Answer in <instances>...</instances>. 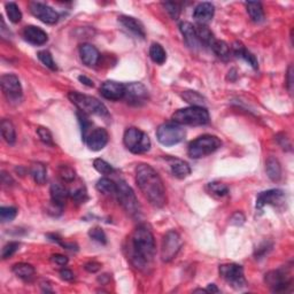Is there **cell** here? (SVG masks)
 Segmentation results:
<instances>
[{"mask_svg":"<svg viewBox=\"0 0 294 294\" xmlns=\"http://www.w3.org/2000/svg\"><path fill=\"white\" fill-rule=\"evenodd\" d=\"M208 190H209V192H211V194H213V196H215L218 198H222L229 193V187H227L225 184L220 183V182L209 183Z\"/></svg>","mask_w":294,"mask_h":294,"instance_id":"cell-36","label":"cell"},{"mask_svg":"<svg viewBox=\"0 0 294 294\" xmlns=\"http://www.w3.org/2000/svg\"><path fill=\"white\" fill-rule=\"evenodd\" d=\"M71 197L73 198V200H75L76 202H78V204H82V202H84V201H85L87 199L86 191L84 190V189L76 190L75 192H73L71 194Z\"/></svg>","mask_w":294,"mask_h":294,"instance_id":"cell-47","label":"cell"},{"mask_svg":"<svg viewBox=\"0 0 294 294\" xmlns=\"http://www.w3.org/2000/svg\"><path fill=\"white\" fill-rule=\"evenodd\" d=\"M182 247V239L176 231H168L162 239L161 246V257L163 262H170L178 254Z\"/></svg>","mask_w":294,"mask_h":294,"instance_id":"cell-10","label":"cell"},{"mask_svg":"<svg viewBox=\"0 0 294 294\" xmlns=\"http://www.w3.org/2000/svg\"><path fill=\"white\" fill-rule=\"evenodd\" d=\"M117 184L109 178H100L97 183V190L104 194H115Z\"/></svg>","mask_w":294,"mask_h":294,"instance_id":"cell-34","label":"cell"},{"mask_svg":"<svg viewBox=\"0 0 294 294\" xmlns=\"http://www.w3.org/2000/svg\"><path fill=\"white\" fill-rule=\"evenodd\" d=\"M1 179H2V184H5V185H12L14 183L13 178L5 171L1 172Z\"/></svg>","mask_w":294,"mask_h":294,"instance_id":"cell-53","label":"cell"},{"mask_svg":"<svg viewBox=\"0 0 294 294\" xmlns=\"http://www.w3.org/2000/svg\"><path fill=\"white\" fill-rule=\"evenodd\" d=\"M246 8H247V13L251 20L255 23H261L264 21V10L262 7V3L259 1H249L246 3Z\"/></svg>","mask_w":294,"mask_h":294,"instance_id":"cell-27","label":"cell"},{"mask_svg":"<svg viewBox=\"0 0 294 294\" xmlns=\"http://www.w3.org/2000/svg\"><path fill=\"white\" fill-rule=\"evenodd\" d=\"M244 220H245L244 215H242L241 213H239V212H237L236 214H234L232 218H231V223L234 224V225H241V224L244 223Z\"/></svg>","mask_w":294,"mask_h":294,"instance_id":"cell-51","label":"cell"},{"mask_svg":"<svg viewBox=\"0 0 294 294\" xmlns=\"http://www.w3.org/2000/svg\"><path fill=\"white\" fill-rule=\"evenodd\" d=\"M115 194L120 205L122 206L124 211H126L129 215L136 216L139 214V204L137 197H136L134 190H132L126 182L117 183V189Z\"/></svg>","mask_w":294,"mask_h":294,"instance_id":"cell-8","label":"cell"},{"mask_svg":"<svg viewBox=\"0 0 294 294\" xmlns=\"http://www.w3.org/2000/svg\"><path fill=\"white\" fill-rule=\"evenodd\" d=\"M0 130H1V136L8 145H14L16 142V132L13 123L9 120H2L0 123Z\"/></svg>","mask_w":294,"mask_h":294,"instance_id":"cell-28","label":"cell"},{"mask_svg":"<svg viewBox=\"0 0 294 294\" xmlns=\"http://www.w3.org/2000/svg\"><path fill=\"white\" fill-rule=\"evenodd\" d=\"M30 12L34 16L38 18L39 21L44 22L46 24H55L59 21V14L55 12L52 7L40 2H31Z\"/></svg>","mask_w":294,"mask_h":294,"instance_id":"cell-15","label":"cell"},{"mask_svg":"<svg viewBox=\"0 0 294 294\" xmlns=\"http://www.w3.org/2000/svg\"><path fill=\"white\" fill-rule=\"evenodd\" d=\"M149 57L156 65H163L167 60V53L162 46L157 43H153L149 47Z\"/></svg>","mask_w":294,"mask_h":294,"instance_id":"cell-30","label":"cell"},{"mask_svg":"<svg viewBox=\"0 0 294 294\" xmlns=\"http://www.w3.org/2000/svg\"><path fill=\"white\" fill-rule=\"evenodd\" d=\"M136 182L144 197L154 207L161 208L167 204V194L162 179L149 164L141 163L137 165Z\"/></svg>","mask_w":294,"mask_h":294,"instance_id":"cell-2","label":"cell"},{"mask_svg":"<svg viewBox=\"0 0 294 294\" xmlns=\"http://www.w3.org/2000/svg\"><path fill=\"white\" fill-rule=\"evenodd\" d=\"M266 283L274 292H284L291 285V278L285 269L273 270L266 275Z\"/></svg>","mask_w":294,"mask_h":294,"instance_id":"cell-12","label":"cell"},{"mask_svg":"<svg viewBox=\"0 0 294 294\" xmlns=\"http://www.w3.org/2000/svg\"><path fill=\"white\" fill-rule=\"evenodd\" d=\"M266 171L268 177L273 182H278L282 178V165L274 156H269L266 161Z\"/></svg>","mask_w":294,"mask_h":294,"instance_id":"cell-25","label":"cell"},{"mask_svg":"<svg viewBox=\"0 0 294 294\" xmlns=\"http://www.w3.org/2000/svg\"><path fill=\"white\" fill-rule=\"evenodd\" d=\"M50 193H51V201L59 206H61V207H65L69 193L64 185H61V184H58V183H53L52 185H51Z\"/></svg>","mask_w":294,"mask_h":294,"instance_id":"cell-24","label":"cell"},{"mask_svg":"<svg viewBox=\"0 0 294 294\" xmlns=\"http://www.w3.org/2000/svg\"><path fill=\"white\" fill-rule=\"evenodd\" d=\"M6 13L9 21L13 23H18L22 18V13L15 2L6 3Z\"/></svg>","mask_w":294,"mask_h":294,"instance_id":"cell-37","label":"cell"},{"mask_svg":"<svg viewBox=\"0 0 294 294\" xmlns=\"http://www.w3.org/2000/svg\"><path fill=\"white\" fill-rule=\"evenodd\" d=\"M18 247H20V244H18V242L16 241L8 242V244L3 246L2 252H1V257L3 260L9 259V257H12L14 254H15Z\"/></svg>","mask_w":294,"mask_h":294,"instance_id":"cell-44","label":"cell"},{"mask_svg":"<svg viewBox=\"0 0 294 294\" xmlns=\"http://www.w3.org/2000/svg\"><path fill=\"white\" fill-rule=\"evenodd\" d=\"M84 268H85V270L89 271V273L94 274V273H97V271L100 270L101 264L95 262V261H91V262H87Z\"/></svg>","mask_w":294,"mask_h":294,"instance_id":"cell-49","label":"cell"},{"mask_svg":"<svg viewBox=\"0 0 294 294\" xmlns=\"http://www.w3.org/2000/svg\"><path fill=\"white\" fill-rule=\"evenodd\" d=\"M108 132L102 128H95L94 130H92L89 136H87L85 142L86 146L89 147L91 150L98 152L101 150L104 147L107 145L108 143Z\"/></svg>","mask_w":294,"mask_h":294,"instance_id":"cell-17","label":"cell"},{"mask_svg":"<svg viewBox=\"0 0 294 294\" xmlns=\"http://www.w3.org/2000/svg\"><path fill=\"white\" fill-rule=\"evenodd\" d=\"M37 135H38L39 139L44 143V144L50 145V146L54 145L53 136H52V134H51V131L49 130V129L39 127L38 129H37Z\"/></svg>","mask_w":294,"mask_h":294,"instance_id":"cell-43","label":"cell"},{"mask_svg":"<svg viewBox=\"0 0 294 294\" xmlns=\"http://www.w3.org/2000/svg\"><path fill=\"white\" fill-rule=\"evenodd\" d=\"M232 51H233L234 55H237L238 58L244 59V60L247 62L248 65H251L254 69L259 68V62H257L256 58L251 52H249V51L246 50L245 46L242 45L241 43H238V42L234 43L233 46H232Z\"/></svg>","mask_w":294,"mask_h":294,"instance_id":"cell-26","label":"cell"},{"mask_svg":"<svg viewBox=\"0 0 294 294\" xmlns=\"http://www.w3.org/2000/svg\"><path fill=\"white\" fill-rule=\"evenodd\" d=\"M60 277L62 279H64V281L71 282V281H73L74 278H75V276H74L72 270H69V269H61L60 270Z\"/></svg>","mask_w":294,"mask_h":294,"instance_id":"cell-50","label":"cell"},{"mask_svg":"<svg viewBox=\"0 0 294 294\" xmlns=\"http://www.w3.org/2000/svg\"><path fill=\"white\" fill-rule=\"evenodd\" d=\"M0 85L6 99L10 102H20L22 98V86L20 79L14 74H5L0 78Z\"/></svg>","mask_w":294,"mask_h":294,"instance_id":"cell-11","label":"cell"},{"mask_svg":"<svg viewBox=\"0 0 294 294\" xmlns=\"http://www.w3.org/2000/svg\"><path fill=\"white\" fill-rule=\"evenodd\" d=\"M211 49L213 52L218 55L220 59H222V60L226 61L230 59V47L225 42H223V40L216 39L215 42L213 43Z\"/></svg>","mask_w":294,"mask_h":294,"instance_id":"cell-31","label":"cell"},{"mask_svg":"<svg viewBox=\"0 0 294 294\" xmlns=\"http://www.w3.org/2000/svg\"><path fill=\"white\" fill-rule=\"evenodd\" d=\"M100 93L107 100H121V99H124V95H126V85L122 83L114 82V80H107L102 83Z\"/></svg>","mask_w":294,"mask_h":294,"instance_id":"cell-16","label":"cell"},{"mask_svg":"<svg viewBox=\"0 0 294 294\" xmlns=\"http://www.w3.org/2000/svg\"><path fill=\"white\" fill-rule=\"evenodd\" d=\"M17 209L15 207H1L0 208V220L2 223L10 222L16 218Z\"/></svg>","mask_w":294,"mask_h":294,"instance_id":"cell-42","label":"cell"},{"mask_svg":"<svg viewBox=\"0 0 294 294\" xmlns=\"http://www.w3.org/2000/svg\"><path fill=\"white\" fill-rule=\"evenodd\" d=\"M51 261L59 267H66L68 263V257L62 254H53L51 256Z\"/></svg>","mask_w":294,"mask_h":294,"instance_id":"cell-48","label":"cell"},{"mask_svg":"<svg viewBox=\"0 0 294 294\" xmlns=\"http://www.w3.org/2000/svg\"><path fill=\"white\" fill-rule=\"evenodd\" d=\"M155 240L149 227L142 224L129 239V259L137 269H146L155 256Z\"/></svg>","mask_w":294,"mask_h":294,"instance_id":"cell-1","label":"cell"},{"mask_svg":"<svg viewBox=\"0 0 294 294\" xmlns=\"http://www.w3.org/2000/svg\"><path fill=\"white\" fill-rule=\"evenodd\" d=\"M78 80H79V82L82 83V84H84V85H86V86H89V87L94 86L93 80L90 79L89 77H86V76H84V75L78 76Z\"/></svg>","mask_w":294,"mask_h":294,"instance_id":"cell-52","label":"cell"},{"mask_svg":"<svg viewBox=\"0 0 294 294\" xmlns=\"http://www.w3.org/2000/svg\"><path fill=\"white\" fill-rule=\"evenodd\" d=\"M13 273L21 279H30L35 275V268L29 263H16L13 266Z\"/></svg>","mask_w":294,"mask_h":294,"instance_id":"cell-29","label":"cell"},{"mask_svg":"<svg viewBox=\"0 0 294 294\" xmlns=\"http://www.w3.org/2000/svg\"><path fill=\"white\" fill-rule=\"evenodd\" d=\"M285 202H286V199H285L284 191L278 190V189L269 190V191H266V192L260 193L259 196H257L256 209H260L261 211V209L267 205L281 208L285 205Z\"/></svg>","mask_w":294,"mask_h":294,"instance_id":"cell-13","label":"cell"},{"mask_svg":"<svg viewBox=\"0 0 294 294\" xmlns=\"http://www.w3.org/2000/svg\"><path fill=\"white\" fill-rule=\"evenodd\" d=\"M58 172H59V176H60V178L62 179V181L67 182V183L73 182L76 177L75 170H74L71 165H68V164H61L58 169Z\"/></svg>","mask_w":294,"mask_h":294,"instance_id":"cell-38","label":"cell"},{"mask_svg":"<svg viewBox=\"0 0 294 294\" xmlns=\"http://www.w3.org/2000/svg\"><path fill=\"white\" fill-rule=\"evenodd\" d=\"M215 13V7L211 2H201L194 8L193 18L199 25H206L213 20Z\"/></svg>","mask_w":294,"mask_h":294,"instance_id":"cell-18","label":"cell"},{"mask_svg":"<svg viewBox=\"0 0 294 294\" xmlns=\"http://www.w3.org/2000/svg\"><path fill=\"white\" fill-rule=\"evenodd\" d=\"M172 120L175 123L181 124V126H205L209 122V113L202 106H191V107L182 108L175 112Z\"/></svg>","mask_w":294,"mask_h":294,"instance_id":"cell-3","label":"cell"},{"mask_svg":"<svg viewBox=\"0 0 294 294\" xmlns=\"http://www.w3.org/2000/svg\"><path fill=\"white\" fill-rule=\"evenodd\" d=\"M220 275L227 284L236 290H241L246 286L244 268L237 263H226L220 266Z\"/></svg>","mask_w":294,"mask_h":294,"instance_id":"cell-9","label":"cell"},{"mask_svg":"<svg viewBox=\"0 0 294 294\" xmlns=\"http://www.w3.org/2000/svg\"><path fill=\"white\" fill-rule=\"evenodd\" d=\"M288 86H289V90L292 92V86H293V68H292V66L289 68V72H288Z\"/></svg>","mask_w":294,"mask_h":294,"instance_id":"cell-54","label":"cell"},{"mask_svg":"<svg viewBox=\"0 0 294 294\" xmlns=\"http://www.w3.org/2000/svg\"><path fill=\"white\" fill-rule=\"evenodd\" d=\"M89 236L91 239L100 242V244H106V242H107V237H106L104 230H102L101 227H98V226L92 227V229L89 231Z\"/></svg>","mask_w":294,"mask_h":294,"instance_id":"cell-45","label":"cell"},{"mask_svg":"<svg viewBox=\"0 0 294 294\" xmlns=\"http://www.w3.org/2000/svg\"><path fill=\"white\" fill-rule=\"evenodd\" d=\"M179 30H181L182 35L184 37V40L189 45L191 49H198L201 45L199 38L197 35V29L193 24H191L190 22H182L179 24Z\"/></svg>","mask_w":294,"mask_h":294,"instance_id":"cell-20","label":"cell"},{"mask_svg":"<svg viewBox=\"0 0 294 294\" xmlns=\"http://www.w3.org/2000/svg\"><path fill=\"white\" fill-rule=\"evenodd\" d=\"M30 172H31L32 178H34V181L38 184V185H43V184H45L47 176H46V168L43 163L37 162L32 164Z\"/></svg>","mask_w":294,"mask_h":294,"instance_id":"cell-32","label":"cell"},{"mask_svg":"<svg viewBox=\"0 0 294 294\" xmlns=\"http://www.w3.org/2000/svg\"><path fill=\"white\" fill-rule=\"evenodd\" d=\"M186 131L181 124L175 122L164 123L160 126L156 131V137L161 144L164 146H174L184 141Z\"/></svg>","mask_w":294,"mask_h":294,"instance_id":"cell-7","label":"cell"},{"mask_svg":"<svg viewBox=\"0 0 294 294\" xmlns=\"http://www.w3.org/2000/svg\"><path fill=\"white\" fill-rule=\"evenodd\" d=\"M123 143L127 148L134 154H143L150 148V139L144 131L137 128H129L124 132Z\"/></svg>","mask_w":294,"mask_h":294,"instance_id":"cell-6","label":"cell"},{"mask_svg":"<svg viewBox=\"0 0 294 294\" xmlns=\"http://www.w3.org/2000/svg\"><path fill=\"white\" fill-rule=\"evenodd\" d=\"M165 160H167L169 167H170L172 175H174L176 178L184 179L186 178L187 176H190L191 168L189 163L185 162V161L177 159V157H167Z\"/></svg>","mask_w":294,"mask_h":294,"instance_id":"cell-21","label":"cell"},{"mask_svg":"<svg viewBox=\"0 0 294 294\" xmlns=\"http://www.w3.org/2000/svg\"><path fill=\"white\" fill-rule=\"evenodd\" d=\"M196 29H197L198 38H199L200 43L211 47L213 45V43L216 40L214 34H213V32L206 27V25H198Z\"/></svg>","mask_w":294,"mask_h":294,"instance_id":"cell-33","label":"cell"},{"mask_svg":"<svg viewBox=\"0 0 294 294\" xmlns=\"http://www.w3.org/2000/svg\"><path fill=\"white\" fill-rule=\"evenodd\" d=\"M181 97L192 106H202L205 102L204 97L196 91H185L181 94Z\"/></svg>","mask_w":294,"mask_h":294,"instance_id":"cell-35","label":"cell"},{"mask_svg":"<svg viewBox=\"0 0 294 294\" xmlns=\"http://www.w3.org/2000/svg\"><path fill=\"white\" fill-rule=\"evenodd\" d=\"M23 37L28 43L37 46L44 45L49 40V35L43 29L35 27V25H28V27H25L23 30Z\"/></svg>","mask_w":294,"mask_h":294,"instance_id":"cell-19","label":"cell"},{"mask_svg":"<svg viewBox=\"0 0 294 294\" xmlns=\"http://www.w3.org/2000/svg\"><path fill=\"white\" fill-rule=\"evenodd\" d=\"M206 291H207V293H219L220 290L215 284H209L207 286V289H206Z\"/></svg>","mask_w":294,"mask_h":294,"instance_id":"cell-55","label":"cell"},{"mask_svg":"<svg viewBox=\"0 0 294 294\" xmlns=\"http://www.w3.org/2000/svg\"><path fill=\"white\" fill-rule=\"evenodd\" d=\"M77 117H78L79 124H80V129H82V137L84 141H85L87 136L90 134V128L92 127L91 121L87 117V114L83 113V112H78L77 113Z\"/></svg>","mask_w":294,"mask_h":294,"instance_id":"cell-39","label":"cell"},{"mask_svg":"<svg viewBox=\"0 0 294 294\" xmlns=\"http://www.w3.org/2000/svg\"><path fill=\"white\" fill-rule=\"evenodd\" d=\"M163 6H164L165 10H167V12L169 13V15L174 18V20L178 18L179 14H181V6H179L177 2H174V1L163 2Z\"/></svg>","mask_w":294,"mask_h":294,"instance_id":"cell-46","label":"cell"},{"mask_svg":"<svg viewBox=\"0 0 294 294\" xmlns=\"http://www.w3.org/2000/svg\"><path fill=\"white\" fill-rule=\"evenodd\" d=\"M79 55L82 59L83 64L87 67H93L98 64L99 59H100V53L91 44H83L79 47Z\"/></svg>","mask_w":294,"mask_h":294,"instance_id":"cell-22","label":"cell"},{"mask_svg":"<svg viewBox=\"0 0 294 294\" xmlns=\"http://www.w3.org/2000/svg\"><path fill=\"white\" fill-rule=\"evenodd\" d=\"M119 22L123 25L124 28L128 29L129 31H131L132 34H135L136 36L141 37V38H144L145 37V29L144 25L142 24L141 21H138L137 18L132 17V16H127V15H122L119 17Z\"/></svg>","mask_w":294,"mask_h":294,"instance_id":"cell-23","label":"cell"},{"mask_svg":"<svg viewBox=\"0 0 294 294\" xmlns=\"http://www.w3.org/2000/svg\"><path fill=\"white\" fill-rule=\"evenodd\" d=\"M124 99L128 104L134 106H142L148 99V91L142 83H130L126 85V95Z\"/></svg>","mask_w":294,"mask_h":294,"instance_id":"cell-14","label":"cell"},{"mask_svg":"<svg viewBox=\"0 0 294 294\" xmlns=\"http://www.w3.org/2000/svg\"><path fill=\"white\" fill-rule=\"evenodd\" d=\"M220 146H222V142L216 136L204 135L191 143L187 154L192 159H201L216 152Z\"/></svg>","mask_w":294,"mask_h":294,"instance_id":"cell-5","label":"cell"},{"mask_svg":"<svg viewBox=\"0 0 294 294\" xmlns=\"http://www.w3.org/2000/svg\"><path fill=\"white\" fill-rule=\"evenodd\" d=\"M93 167L95 170L98 172H100L102 175H110L113 174L114 169L112 165H110L108 162H106L105 160L102 159H95L93 161Z\"/></svg>","mask_w":294,"mask_h":294,"instance_id":"cell-41","label":"cell"},{"mask_svg":"<svg viewBox=\"0 0 294 294\" xmlns=\"http://www.w3.org/2000/svg\"><path fill=\"white\" fill-rule=\"evenodd\" d=\"M38 59L44 66H46L47 68L51 69V71H57L58 69L52 55H51L49 51H40V52H38Z\"/></svg>","mask_w":294,"mask_h":294,"instance_id":"cell-40","label":"cell"},{"mask_svg":"<svg viewBox=\"0 0 294 294\" xmlns=\"http://www.w3.org/2000/svg\"><path fill=\"white\" fill-rule=\"evenodd\" d=\"M68 98L80 112L85 113L87 115H97L100 117H108L109 115L106 106L91 95L82 94L78 92H71L68 94Z\"/></svg>","mask_w":294,"mask_h":294,"instance_id":"cell-4","label":"cell"}]
</instances>
